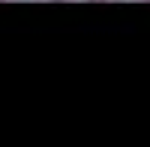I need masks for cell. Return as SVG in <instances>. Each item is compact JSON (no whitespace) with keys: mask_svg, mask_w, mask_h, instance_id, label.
<instances>
[{"mask_svg":"<svg viewBox=\"0 0 150 147\" xmlns=\"http://www.w3.org/2000/svg\"><path fill=\"white\" fill-rule=\"evenodd\" d=\"M147 3H150V0H147Z\"/></svg>","mask_w":150,"mask_h":147,"instance_id":"cell-1","label":"cell"}]
</instances>
